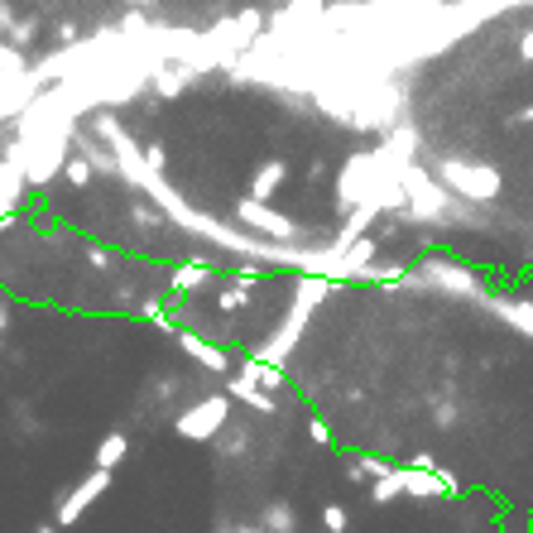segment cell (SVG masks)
Instances as JSON below:
<instances>
[{
  "mask_svg": "<svg viewBox=\"0 0 533 533\" xmlns=\"http://www.w3.org/2000/svg\"><path fill=\"white\" fill-rule=\"evenodd\" d=\"M423 279L438 284L447 293H461V298H486V284H480L476 270H466L457 260H423Z\"/></svg>",
  "mask_w": 533,
  "mask_h": 533,
  "instance_id": "30bf717a",
  "label": "cell"
},
{
  "mask_svg": "<svg viewBox=\"0 0 533 533\" xmlns=\"http://www.w3.org/2000/svg\"><path fill=\"white\" fill-rule=\"evenodd\" d=\"M130 222H135V226H144V231H149V226H173V222H169V216H163L159 207H144V202H135V207H130Z\"/></svg>",
  "mask_w": 533,
  "mask_h": 533,
  "instance_id": "484cf974",
  "label": "cell"
},
{
  "mask_svg": "<svg viewBox=\"0 0 533 533\" xmlns=\"http://www.w3.org/2000/svg\"><path fill=\"white\" fill-rule=\"evenodd\" d=\"M35 29H39L35 20H15V25H10V35H5V44H15V48H25L29 39H35Z\"/></svg>",
  "mask_w": 533,
  "mask_h": 533,
  "instance_id": "4316f807",
  "label": "cell"
},
{
  "mask_svg": "<svg viewBox=\"0 0 533 533\" xmlns=\"http://www.w3.org/2000/svg\"><path fill=\"white\" fill-rule=\"evenodd\" d=\"M404 197H409V207H404L409 222H447V216H457V212H461V216H471L461 197L447 192L442 183L432 178L428 163H419V159H413L409 169H404Z\"/></svg>",
  "mask_w": 533,
  "mask_h": 533,
  "instance_id": "3957f363",
  "label": "cell"
},
{
  "mask_svg": "<svg viewBox=\"0 0 533 533\" xmlns=\"http://www.w3.org/2000/svg\"><path fill=\"white\" fill-rule=\"evenodd\" d=\"M226 394H231V399H241V404H250L255 413H274V409H279V399H274L270 390L250 385L245 375H231V380H226Z\"/></svg>",
  "mask_w": 533,
  "mask_h": 533,
  "instance_id": "e0dca14e",
  "label": "cell"
},
{
  "mask_svg": "<svg viewBox=\"0 0 533 533\" xmlns=\"http://www.w3.org/2000/svg\"><path fill=\"white\" fill-rule=\"evenodd\" d=\"M106 490H111V471H92L87 480H82V486H73V490H68V499H63L58 514H54V524H58V528H73V524H77L82 514H87Z\"/></svg>",
  "mask_w": 533,
  "mask_h": 533,
  "instance_id": "8fae6325",
  "label": "cell"
},
{
  "mask_svg": "<svg viewBox=\"0 0 533 533\" xmlns=\"http://www.w3.org/2000/svg\"><path fill=\"white\" fill-rule=\"evenodd\" d=\"M365 279H375V284H404V279H413V274H409V264H370Z\"/></svg>",
  "mask_w": 533,
  "mask_h": 533,
  "instance_id": "d4e9b609",
  "label": "cell"
},
{
  "mask_svg": "<svg viewBox=\"0 0 533 533\" xmlns=\"http://www.w3.org/2000/svg\"><path fill=\"white\" fill-rule=\"evenodd\" d=\"M308 438L318 442V447H331V428H327L322 419H308Z\"/></svg>",
  "mask_w": 533,
  "mask_h": 533,
  "instance_id": "f546056e",
  "label": "cell"
},
{
  "mask_svg": "<svg viewBox=\"0 0 533 533\" xmlns=\"http://www.w3.org/2000/svg\"><path fill=\"white\" fill-rule=\"evenodd\" d=\"M25 188H29L25 183V144L10 140L5 154H0V231L20 226L15 212H20V202H25Z\"/></svg>",
  "mask_w": 533,
  "mask_h": 533,
  "instance_id": "9c48e42d",
  "label": "cell"
},
{
  "mask_svg": "<svg viewBox=\"0 0 533 533\" xmlns=\"http://www.w3.org/2000/svg\"><path fill=\"white\" fill-rule=\"evenodd\" d=\"M399 5H404L409 25H419V20H432L438 10H447V0H399Z\"/></svg>",
  "mask_w": 533,
  "mask_h": 533,
  "instance_id": "cb8c5ba5",
  "label": "cell"
},
{
  "mask_svg": "<svg viewBox=\"0 0 533 533\" xmlns=\"http://www.w3.org/2000/svg\"><path fill=\"white\" fill-rule=\"evenodd\" d=\"M173 341H178V351H183V356H192L197 365H202V370H212V375H226V370H231V351H222V346H212L207 337H197V331L183 327Z\"/></svg>",
  "mask_w": 533,
  "mask_h": 533,
  "instance_id": "4fadbf2b",
  "label": "cell"
},
{
  "mask_svg": "<svg viewBox=\"0 0 533 533\" xmlns=\"http://www.w3.org/2000/svg\"><path fill=\"white\" fill-rule=\"evenodd\" d=\"M264 35V15L260 10H241V15H226V20H216L202 44H207V54L216 58V68H231V63H241L250 48L260 44Z\"/></svg>",
  "mask_w": 533,
  "mask_h": 533,
  "instance_id": "277c9868",
  "label": "cell"
},
{
  "mask_svg": "<svg viewBox=\"0 0 533 533\" xmlns=\"http://www.w3.org/2000/svg\"><path fill=\"white\" fill-rule=\"evenodd\" d=\"M125 452H130V438L115 428V432H106V438L96 442V457L92 461H96V471H115V466L125 461Z\"/></svg>",
  "mask_w": 533,
  "mask_h": 533,
  "instance_id": "ac0fdd59",
  "label": "cell"
},
{
  "mask_svg": "<svg viewBox=\"0 0 533 533\" xmlns=\"http://www.w3.org/2000/svg\"><path fill=\"white\" fill-rule=\"evenodd\" d=\"M87 264H92V270H111L115 255H111L106 245H87Z\"/></svg>",
  "mask_w": 533,
  "mask_h": 533,
  "instance_id": "f1b7e54d",
  "label": "cell"
},
{
  "mask_svg": "<svg viewBox=\"0 0 533 533\" xmlns=\"http://www.w3.org/2000/svg\"><path fill=\"white\" fill-rule=\"evenodd\" d=\"M125 5H130V10H154L159 0H125Z\"/></svg>",
  "mask_w": 533,
  "mask_h": 533,
  "instance_id": "d590c367",
  "label": "cell"
},
{
  "mask_svg": "<svg viewBox=\"0 0 533 533\" xmlns=\"http://www.w3.org/2000/svg\"><path fill=\"white\" fill-rule=\"evenodd\" d=\"M58 39H63V48H73V44H77V25L63 20V25H58Z\"/></svg>",
  "mask_w": 533,
  "mask_h": 533,
  "instance_id": "4dcf8cb0",
  "label": "cell"
},
{
  "mask_svg": "<svg viewBox=\"0 0 533 533\" xmlns=\"http://www.w3.org/2000/svg\"><path fill=\"white\" fill-rule=\"evenodd\" d=\"M216 279V264H207V260H183V264H173L169 270V289L173 293H197V289H207Z\"/></svg>",
  "mask_w": 533,
  "mask_h": 533,
  "instance_id": "9a60e30c",
  "label": "cell"
},
{
  "mask_svg": "<svg viewBox=\"0 0 533 533\" xmlns=\"http://www.w3.org/2000/svg\"><path fill=\"white\" fill-rule=\"evenodd\" d=\"M236 375H245L250 385H260V390H270V394L284 390V370H279V365H270V360H260L255 351H245V356H241Z\"/></svg>",
  "mask_w": 533,
  "mask_h": 533,
  "instance_id": "2e32d148",
  "label": "cell"
},
{
  "mask_svg": "<svg viewBox=\"0 0 533 533\" xmlns=\"http://www.w3.org/2000/svg\"><path fill=\"white\" fill-rule=\"evenodd\" d=\"M25 144V140H20ZM73 130H63V135H44L35 144H25V183L29 188H48L54 178H63V163L73 154Z\"/></svg>",
  "mask_w": 533,
  "mask_h": 533,
  "instance_id": "52a82bcc",
  "label": "cell"
},
{
  "mask_svg": "<svg viewBox=\"0 0 533 533\" xmlns=\"http://www.w3.org/2000/svg\"><path fill=\"white\" fill-rule=\"evenodd\" d=\"M264 533H298V514L289 499H274V505H264V519H260Z\"/></svg>",
  "mask_w": 533,
  "mask_h": 533,
  "instance_id": "d6986e66",
  "label": "cell"
},
{
  "mask_svg": "<svg viewBox=\"0 0 533 533\" xmlns=\"http://www.w3.org/2000/svg\"><path fill=\"white\" fill-rule=\"evenodd\" d=\"M29 73V63H25V54L15 44H5L0 39V77H25Z\"/></svg>",
  "mask_w": 533,
  "mask_h": 533,
  "instance_id": "603a6c76",
  "label": "cell"
},
{
  "mask_svg": "<svg viewBox=\"0 0 533 533\" xmlns=\"http://www.w3.org/2000/svg\"><path fill=\"white\" fill-rule=\"evenodd\" d=\"M226 533H264V528H255V524H236V528H226Z\"/></svg>",
  "mask_w": 533,
  "mask_h": 533,
  "instance_id": "8d00e7d4",
  "label": "cell"
},
{
  "mask_svg": "<svg viewBox=\"0 0 533 533\" xmlns=\"http://www.w3.org/2000/svg\"><path fill=\"white\" fill-rule=\"evenodd\" d=\"M226 423H231V394H207V399H197V404H188L178 413L173 432L188 442H216L226 432Z\"/></svg>",
  "mask_w": 533,
  "mask_h": 533,
  "instance_id": "8992f818",
  "label": "cell"
},
{
  "mask_svg": "<svg viewBox=\"0 0 533 533\" xmlns=\"http://www.w3.org/2000/svg\"><path fill=\"white\" fill-rule=\"evenodd\" d=\"M375 183H380L375 149H356V154L341 163V173H337V207H346V212L370 207L375 212Z\"/></svg>",
  "mask_w": 533,
  "mask_h": 533,
  "instance_id": "5b68a950",
  "label": "cell"
},
{
  "mask_svg": "<svg viewBox=\"0 0 533 533\" xmlns=\"http://www.w3.org/2000/svg\"><path fill=\"white\" fill-rule=\"evenodd\" d=\"M92 178H96V169L73 149L68 163H63V183H68V188H92Z\"/></svg>",
  "mask_w": 533,
  "mask_h": 533,
  "instance_id": "44dd1931",
  "label": "cell"
},
{
  "mask_svg": "<svg viewBox=\"0 0 533 533\" xmlns=\"http://www.w3.org/2000/svg\"><path fill=\"white\" fill-rule=\"evenodd\" d=\"M10 25H15V15H10V5H0V35H10Z\"/></svg>",
  "mask_w": 533,
  "mask_h": 533,
  "instance_id": "836d02e7",
  "label": "cell"
},
{
  "mask_svg": "<svg viewBox=\"0 0 533 533\" xmlns=\"http://www.w3.org/2000/svg\"><path fill=\"white\" fill-rule=\"evenodd\" d=\"M35 533H58V524H44V528H35Z\"/></svg>",
  "mask_w": 533,
  "mask_h": 533,
  "instance_id": "74e56055",
  "label": "cell"
},
{
  "mask_svg": "<svg viewBox=\"0 0 533 533\" xmlns=\"http://www.w3.org/2000/svg\"><path fill=\"white\" fill-rule=\"evenodd\" d=\"M322 524H327V533H346V524H351V514H346L341 505H327V509H322Z\"/></svg>",
  "mask_w": 533,
  "mask_h": 533,
  "instance_id": "83f0119b",
  "label": "cell"
},
{
  "mask_svg": "<svg viewBox=\"0 0 533 533\" xmlns=\"http://www.w3.org/2000/svg\"><path fill=\"white\" fill-rule=\"evenodd\" d=\"M192 82H197V73L188 68V63H178V58H159L154 68H149V87H154V96H163V102L183 96Z\"/></svg>",
  "mask_w": 533,
  "mask_h": 533,
  "instance_id": "7c38bea8",
  "label": "cell"
},
{
  "mask_svg": "<svg viewBox=\"0 0 533 533\" xmlns=\"http://www.w3.org/2000/svg\"><path fill=\"white\" fill-rule=\"evenodd\" d=\"M250 289H255V284H241V279H226V284H222V293H216V308H222V312H245V308H250Z\"/></svg>",
  "mask_w": 533,
  "mask_h": 533,
  "instance_id": "ffe728a7",
  "label": "cell"
},
{
  "mask_svg": "<svg viewBox=\"0 0 533 533\" xmlns=\"http://www.w3.org/2000/svg\"><path fill=\"white\" fill-rule=\"evenodd\" d=\"M509 121H514V125H533V106H519V111L509 115Z\"/></svg>",
  "mask_w": 533,
  "mask_h": 533,
  "instance_id": "d6a6232c",
  "label": "cell"
},
{
  "mask_svg": "<svg viewBox=\"0 0 533 533\" xmlns=\"http://www.w3.org/2000/svg\"><path fill=\"white\" fill-rule=\"evenodd\" d=\"M399 495H404V471H399V466L385 480H370V499H375V505H390V499H399Z\"/></svg>",
  "mask_w": 533,
  "mask_h": 533,
  "instance_id": "7402d4cb",
  "label": "cell"
},
{
  "mask_svg": "<svg viewBox=\"0 0 533 533\" xmlns=\"http://www.w3.org/2000/svg\"><path fill=\"white\" fill-rule=\"evenodd\" d=\"M289 183V163L284 159H264L260 169H255V178H250V192L245 197H255V202H274V192Z\"/></svg>",
  "mask_w": 533,
  "mask_h": 533,
  "instance_id": "5bb4252c",
  "label": "cell"
},
{
  "mask_svg": "<svg viewBox=\"0 0 533 533\" xmlns=\"http://www.w3.org/2000/svg\"><path fill=\"white\" fill-rule=\"evenodd\" d=\"M236 222L245 231H255L264 241H279V245H293L298 241V222L289 212H279L274 202H255V197H241L236 202Z\"/></svg>",
  "mask_w": 533,
  "mask_h": 533,
  "instance_id": "ba28073f",
  "label": "cell"
},
{
  "mask_svg": "<svg viewBox=\"0 0 533 533\" xmlns=\"http://www.w3.org/2000/svg\"><path fill=\"white\" fill-rule=\"evenodd\" d=\"M432 178L442 183L452 197H461V202H499V192H505V178H499L495 163H480V159H466V154H447L432 163Z\"/></svg>",
  "mask_w": 533,
  "mask_h": 533,
  "instance_id": "7a4b0ae2",
  "label": "cell"
},
{
  "mask_svg": "<svg viewBox=\"0 0 533 533\" xmlns=\"http://www.w3.org/2000/svg\"><path fill=\"white\" fill-rule=\"evenodd\" d=\"M327 293H331V279H327V274H303V279H298V289H293V303H289V312H284V322H279V327L270 331V337H264V341L255 346V356L284 370V360L293 356V346H298V337H303L308 318L318 312V303H322Z\"/></svg>",
  "mask_w": 533,
  "mask_h": 533,
  "instance_id": "6da1fadb",
  "label": "cell"
},
{
  "mask_svg": "<svg viewBox=\"0 0 533 533\" xmlns=\"http://www.w3.org/2000/svg\"><path fill=\"white\" fill-rule=\"evenodd\" d=\"M519 58L533 63V29H524V35H519Z\"/></svg>",
  "mask_w": 533,
  "mask_h": 533,
  "instance_id": "1f68e13d",
  "label": "cell"
},
{
  "mask_svg": "<svg viewBox=\"0 0 533 533\" xmlns=\"http://www.w3.org/2000/svg\"><path fill=\"white\" fill-rule=\"evenodd\" d=\"M5 327H10V303L0 298V337H5Z\"/></svg>",
  "mask_w": 533,
  "mask_h": 533,
  "instance_id": "e575fe53",
  "label": "cell"
}]
</instances>
